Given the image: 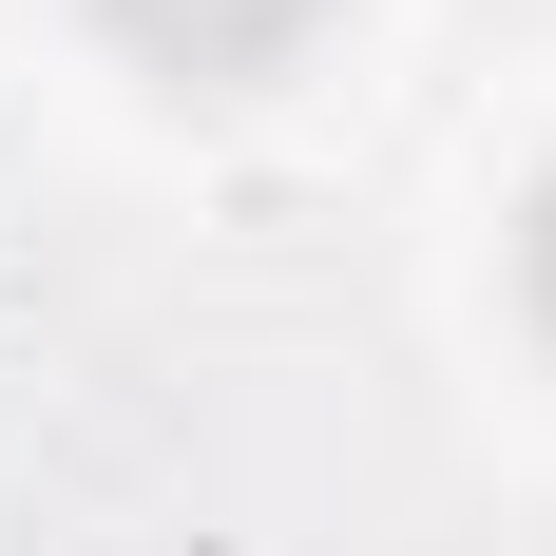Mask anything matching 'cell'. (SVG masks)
Masks as SVG:
<instances>
[{"instance_id":"6da1fadb","label":"cell","mask_w":556,"mask_h":556,"mask_svg":"<svg viewBox=\"0 0 556 556\" xmlns=\"http://www.w3.org/2000/svg\"><path fill=\"white\" fill-rule=\"evenodd\" d=\"M327 20L345 0H97V39L135 58V77H173V97H250V77H288Z\"/></svg>"},{"instance_id":"7a4b0ae2","label":"cell","mask_w":556,"mask_h":556,"mask_svg":"<svg viewBox=\"0 0 556 556\" xmlns=\"http://www.w3.org/2000/svg\"><path fill=\"white\" fill-rule=\"evenodd\" d=\"M518 327L556 345V173H538V192H518Z\"/></svg>"}]
</instances>
